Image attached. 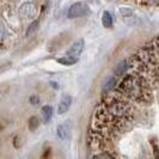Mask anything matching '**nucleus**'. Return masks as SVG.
I'll return each instance as SVG.
<instances>
[{"label": "nucleus", "mask_w": 159, "mask_h": 159, "mask_svg": "<svg viewBox=\"0 0 159 159\" xmlns=\"http://www.w3.org/2000/svg\"><path fill=\"white\" fill-rule=\"evenodd\" d=\"M133 119L130 101L117 92L107 93L97 108L93 126V140L102 143L126 128Z\"/></svg>", "instance_id": "nucleus-1"}, {"label": "nucleus", "mask_w": 159, "mask_h": 159, "mask_svg": "<svg viewBox=\"0 0 159 159\" xmlns=\"http://www.w3.org/2000/svg\"><path fill=\"white\" fill-rule=\"evenodd\" d=\"M148 80L143 78V75L132 73L123 77L119 84V88L116 92L123 96L125 98L129 99L130 102H146L150 99V88H148Z\"/></svg>", "instance_id": "nucleus-2"}, {"label": "nucleus", "mask_w": 159, "mask_h": 159, "mask_svg": "<svg viewBox=\"0 0 159 159\" xmlns=\"http://www.w3.org/2000/svg\"><path fill=\"white\" fill-rule=\"evenodd\" d=\"M89 13H90V7L88 4L83 1H77L70 6L67 11V17L70 19H74V18H81V17L88 16Z\"/></svg>", "instance_id": "nucleus-3"}, {"label": "nucleus", "mask_w": 159, "mask_h": 159, "mask_svg": "<svg viewBox=\"0 0 159 159\" xmlns=\"http://www.w3.org/2000/svg\"><path fill=\"white\" fill-rule=\"evenodd\" d=\"M18 15L22 19H34L37 15V7L35 2L25 1L18 8Z\"/></svg>", "instance_id": "nucleus-4"}, {"label": "nucleus", "mask_w": 159, "mask_h": 159, "mask_svg": "<svg viewBox=\"0 0 159 159\" xmlns=\"http://www.w3.org/2000/svg\"><path fill=\"white\" fill-rule=\"evenodd\" d=\"M84 44H85V42H84V40H83V39L75 41V42L72 44L71 47L67 49L66 55L78 60V57H79L80 54H81V53H83V50H84Z\"/></svg>", "instance_id": "nucleus-5"}, {"label": "nucleus", "mask_w": 159, "mask_h": 159, "mask_svg": "<svg viewBox=\"0 0 159 159\" xmlns=\"http://www.w3.org/2000/svg\"><path fill=\"white\" fill-rule=\"evenodd\" d=\"M71 132H72V126L71 123H70V121H67V122H65L62 125L57 126V128H56V135H57V138L60 140H67V139H70Z\"/></svg>", "instance_id": "nucleus-6"}, {"label": "nucleus", "mask_w": 159, "mask_h": 159, "mask_svg": "<svg viewBox=\"0 0 159 159\" xmlns=\"http://www.w3.org/2000/svg\"><path fill=\"white\" fill-rule=\"evenodd\" d=\"M72 97L70 95H64L60 101H59V104H57V114L59 115H64L65 112L68 111V109L71 108L72 105Z\"/></svg>", "instance_id": "nucleus-7"}, {"label": "nucleus", "mask_w": 159, "mask_h": 159, "mask_svg": "<svg viewBox=\"0 0 159 159\" xmlns=\"http://www.w3.org/2000/svg\"><path fill=\"white\" fill-rule=\"evenodd\" d=\"M128 71H129V59H126L116 65V67L114 68V75L123 77Z\"/></svg>", "instance_id": "nucleus-8"}, {"label": "nucleus", "mask_w": 159, "mask_h": 159, "mask_svg": "<svg viewBox=\"0 0 159 159\" xmlns=\"http://www.w3.org/2000/svg\"><path fill=\"white\" fill-rule=\"evenodd\" d=\"M117 77L116 75H112V77H109L108 79H105V81L102 85V90H103V93H110L117 86Z\"/></svg>", "instance_id": "nucleus-9"}, {"label": "nucleus", "mask_w": 159, "mask_h": 159, "mask_svg": "<svg viewBox=\"0 0 159 159\" xmlns=\"http://www.w3.org/2000/svg\"><path fill=\"white\" fill-rule=\"evenodd\" d=\"M53 107L52 105H44L42 109H41V114H42V119L44 121V123H48L52 117H53Z\"/></svg>", "instance_id": "nucleus-10"}, {"label": "nucleus", "mask_w": 159, "mask_h": 159, "mask_svg": "<svg viewBox=\"0 0 159 159\" xmlns=\"http://www.w3.org/2000/svg\"><path fill=\"white\" fill-rule=\"evenodd\" d=\"M102 24H103L104 28H107V29L112 28L114 18H112V15L109 11H104L103 12V15H102Z\"/></svg>", "instance_id": "nucleus-11"}, {"label": "nucleus", "mask_w": 159, "mask_h": 159, "mask_svg": "<svg viewBox=\"0 0 159 159\" xmlns=\"http://www.w3.org/2000/svg\"><path fill=\"white\" fill-rule=\"evenodd\" d=\"M40 127V120L37 116H31L28 121V128L30 132H35L37 128Z\"/></svg>", "instance_id": "nucleus-12"}, {"label": "nucleus", "mask_w": 159, "mask_h": 159, "mask_svg": "<svg viewBox=\"0 0 159 159\" xmlns=\"http://www.w3.org/2000/svg\"><path fill=\"white\" fill-rule=\"evenodd\" d=\"M39 26H40V22H39V20H34V22L28 26L25 35H26L28 37H30V36H32V35H35V34L37 32V30H39Z\"/></svg>", "instance_id": "nucleus-13"}, {"label": "nucleus", "mask_w": 159, "mask_h": 159, "mask_svg": "<svg viewBox=\"0 0 159 159\" xmlns=\"http://www.w3.org/2000/svg\"><path fill=\"white\" fill-rule=\"evenodd\" d=\"M59 64L64 65V66H72V65H74L78 60L77 59H73V57H70V56L65 55L64 57H60V59H57L56 60Z\"/></svg>", "instance_id": "nucleus-14"}, {"label": "nucleus", "mask_w": 159, "mask_h": 159, "mask_svg": "<svg viewBox=\"0 0 159 159\" xmlns=\"http://www.w3.org/2000/svg\"><path fill=\"white\" fill-rule=\"evenodd\" d=\"M24 141H25V139L22 135H16L13 138V141H12L13 147L15 148H22V146L24 145Z\"/></svg>", "instance_id": "nucleus-15"}, {"label": "nucleus", "mask_w": 159, "mask_h": 159, "mask_svg": "<svg viewBox=\"0 0 159 159\" xmlns=\"http://www.w3.org/2000/svg\"><path fill=\"white\" fill-rule=\"evenodd\" d=\"M7 37V29L5 26V24L2 20H0V42L4 41Z\"/></svg>", "instance_id": "nucleus-16"}, {"label": "nucleus", "mask_w": 159, "mask_h": 159, "mask_svg": "<svg viewBox=\"0 0 159 159\" xmlns=\"http://www.w3.org/2000/svg\"><path fill=\"white\" fill-rule=\"evenodd\" d=\"M109 151H103V153H101V154H95L93 157L95 158H114V156H112L111 153H108Z\"/></svg>", "instance_id": "nucleus-17"}, {"label": "nucleus", "mask_w": 159, "mask_h": 159, "mask_svg": "<svg viewBox=\"0 0 159 159\" xmlns=\"http://www.w3.org/2000/svg\"><path fill=\"white\" fill-rule=\"evenodd\" d=\"M30 103L34 104V105H36V104H39L40 103V97L39 96H31L30 97Z\"/></svg>", "instance_id": "nucleus-18"}]
</instances>
